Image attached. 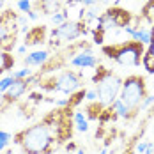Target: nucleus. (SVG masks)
I'll list each match as a JSON object with an SVG mask.
<instances>
[{
  "label": "nucleus",
  "mask_w": 154,
  "mask_h": 154,
  "mask_svg": "<svg viewBox=\"0 0 154 154\" xmlns=\"http://www.w3.org/2000/svg\"><path fill=\"white\" fill-rule=\"evenodd\" d=\"M13 140L16 145L21 147V151L25 154H55L59 147L51 128L45 121H39L18 131L13 137Z\"/></svg>",
  "instance_id": "nucleus-1"
},
{
  "label": "nucleus",
  "mask_w": 154,
  "mask_h": 154,
  "mask_svg": "<svg viewBox=\"0 0 154 154\" xmlns=\"http://www.w3.org/2000/svg\"><path fill=\"white\" fill-rule=\"evenodd\" d=\"M92 82L96 83V92H97V105L103 108H108L113 105L115 99H119L121 89H122V78L112 69L105 66H97L96 75L92 76Z\"/></svg>",
  "instance_id": "nucleus-2"
},
{
  "label": "nucleus",
  "mask_w": 154,
  "mask_h": 154,
  "mask_svg": "<svg viewBox=\"0 0 154 154\" xmlns=\"http://www.w3.org/2000/svg\"><path fill=\"white\" fill-rule=\"evenodd\" d=\"M103 53L110 60L117 62L122 67H138L142 64L143 53H145V46L140 41L129 39V41H122V43L105 45Z\"/></svg>",
  "instance_id": "nucleus-3"
},
{
  "label": "nucleus",
  "mask_w": 154,
  "mask_h": 154,
  "mask_svg": "<svg viewBox=\"0 0 154 154\" xmlns=\"http://www.w3.org/2000/svg\"><path fill=\"white\" fill-rule=\"evenodd\" d=\"M39 75V73H37ZM83 85V76L73 71V69H64L60 73H53V75H45L37 80V89L39 91H46V92H64V94H75L80 91V87Z\"/></svg>",
  "instance_id": "nucleus-4"
},
{
  "label": "nucleus",
  "mask_w": 154,
  "mask_h": 154,
  "mask_svg": "<svg viewBox=\"0 0 154 154\" xmlns=\"http://www.w3.org/2000/svg\"><path fill=\"white\" fill-rule=\"evenodd\" d=\"M41 121H45L51 128L59 145L73 140V133H75V113H73V108L57 106L55 110L48 112Z\"/></svg>",
  "instance_id": "nucleus-5"
},
{
  "label": "nucleus",
  "mask_w": 154,
  "mask_h": 154,
  "mask_svg": "<svg viewBox=\"0 0 154 154\" xmlns=\"http://www.w3.org/2000/svg\"><path fill=\"white\" fill-rule=\"evenodd\" d=\"M145 97H147V82L142 75H129L124 78L119 99L129 110L131 119L137 117V113L140 112V105Z\"/></svg>",
  "instance_id": "nucleus-6"
},
{
  "label": "nucleus",
  "mask_w": 154,
  "mask_h": 154,
  "mask_svg": "<svg viewBox=\"0 0 154 154\" xmlns=\"http://www.w3.org/2000/svg\"><path fill=\"white\" fill-rule=\"evenodd\" d=\"M133 18H135V16L131 14V11L122 9V7H119V5H113V7L106 9V11H103V14L99 16V20L96 21V27L101 29V30H105V32L119 30V29L122 30L124 27L131 25Z\"/></svg>",
  "instance_id": "nucleus-7"
},
{
  "label": "nucleus",
  "mask_w": 154,
  "mask_h": 154,
  "mask_svg": "<svg viewBox=\"0 0 154 154\" xmlns=\"http://www.w3.org/2000/svg\"><path fill=\"white\" fill-rule=\"evenodd\" d=\"M18 18L13 9H5L0 14V50L9 51L16 46V37L20 32Z\"/></svg>",
  "instance_id": "nucleus-8"
},
{
  "label": "nucleus",
  "mask_w": 154,
  "mask_h": 154,
  "mask_svg": "<svg viewBox=\"0 0 154 154\" xmlns=\"http://www.w3.org/2000/svg\"><path fill=\"white\" fill-rule=\"evenodd\" d=\"M89 29H87V25L83 23V21H78V20H67L66 23H62L59 25L57 29H53L51 30V35H53V39H60V41H75L78 37H82V35H85V34H89Z\"/></svg>",
  "instance_id": "nucleus-9"
},
{
  "label": "nucleus",
  "mask_w": 154,
  "mask_h": 154,
  "mask_svg": "<svg viewBox=\"0 0 154 154\" xmlns=\"http://www.w3.org/2000/svg\"><path fill=\"white\" fill-rule=\"evenodd\" d=\"M69 64H71L73 67H80V69H92V67H97V66H99V62L94 57V53H92L91 48H87V50L76 53V55L69 60Z\"/></svg>",
  "instance_id": "nucleus-10"
},
{
  "label": "nucleus",
  "mask_w": 154,
  "mask_h": 154,
  "mask_svg": "<svg viewBox=\"0 0 154 154\" xmlns=\"http://www.w3.org/2000/svg\"><path fill=\"white\" fill-rule=\"evenodd\" d=\"M50 51L48 50H35V51H32L29 53L23 62H25V67H43L48 60H50Z\"/></svg>",
  "instance_id": "nucleus-11"
},
{
  "label": "nucleus",
  "mask_w": 154,
  "mask_h": 154,
  "mask_svg": "<svg viewBox=\"0 0 154 154\" xmlns=\"http://www.w3.org/2000/svg\"><path fill=\"white\" fill-rule=\"evenodd\" d=\"M46 43V27H32L29 32L25 34V46H34V45H43Z\"/></svg>",
  "instance_id": "nucleus-12"
},
{
  "label": "nucleus",
  "mask_w": 154,
  "mask_h": 154,
  "mask_svg": "<svg viewBox=\"0 0 154 154\" xmlns=\"http://www.w3.org/2000/svg\"><path fill=\"white\" fill-rule=\"evenodd\" d=\"M35 4L41 7L43 14H50V16H53L55 13H59V11L64 9L60 0H35Z\"/></svg>",
  "instance_id": "nucleus-13"
},
{
  "label": "nucleus",
  "mask_w": 154,
  "mask_h": 154,
  "mask_svg": "<svg viewBox=\"0 0 154 154\" xmlns=\"http://www.w3.org/2000/svg\"><path fill=\"white\" fill-rule=\"evenodd\" d=\"M13 67H14V57H13L9 51L0 50V76H2L5 71H11Z\"/></svg>",
  "instance_id": "nucleus-14"
},
{
  "label": "nucleus",
  "mask_w": 154,
  "mask_h": 154,
  "mask_svg": "<svg viewBox=\"0 0 154 154\" xmlns=\"http://www.w3.org/2000/svg\"><path fill=\"white\" fill-rule=\"evenodd\" d=\"M140 20H143L145 23L154 25V0H147L140 11Z\"/></svg>",
  "instance_id": "nucleus-15"
},
{
  "label": "nucleus",
  "mask_w": 154,
  "mask_h": 154,
  "mask_svg": "<svg viewBox=\"0 0 154 154\" xmlns=\"http://www.w3.org/2000/svg\"><path fill=\"white\" fill-rule=\"evenodd\" d=\"M131 39L140 41L143 46H149V45H151V39H152L151 29H147V27H140V29H137V32L133 34V37H131Z\"/></svg>",
  "instance_id": "nucleus-16"
},
{
  "label": "nucleus",
  "mask_w": 154,
  "mask_h": 154,
  "mask_svg": "<svg viewBox=\"0 0 154 154\" xmlns=\"http://www.w3.org/2000/svg\"><path fill=\"white\" fill-rule=\"evenodd\" d=\"M75 126H76V131L80 133L89 131V119L83 115V112H75Z\"/></svg>",
  "instance_id": "nucleus-17"
},
{
  "label": "nucleus",
  "mask_w": 154,
  "mask_h": 154,
  "mask_svg": "<svg viewBox=\"0 0 154 154\" xmlns=\"http://www.w3.org/2000/svg\"><path fill=\"white\" fill-rule=\"evenodd\" d=\"M112 108H113V112L117 113V117L131 121V113H129V110L126 108V105H124L121 99H115V101H113V105H112Z\"/></svg>",
  "instance_id": "nucleus-18"
},
{
  "label": "nucleus",
  "mask_w": 154,
  "mask_h": 154,
  "mask_svg": "<svg viewBox=\"0 0 154 154\" xmlns=\"http://www.w3.org/2000/svg\"><path fill=\"white\" fill-rule=\"evenodd\" d=\"M142 66H143V69H145L149 75H154V53L152 51L145 50L143 59H142Z\"/></svg>",
  "instance_id": "nucleus-19"
},
{
  "label": "nucleus",
  "mask_w": 154,
  "mask_h": 154,
  "mask_svg": "<svg viewBox=\"0 0 154 154\" xmlns=\"http://www.w3.org/2000/svg\"><path fill=\"white\" fill-rule=\"evenodd\" d=\"M85 96H87V91H85V89H80V91H76L75 94H71V97H67L69 108H76L78 105L85 99Z\"/></svg>",
  "instance_id": "nucleus-20"
},
{
  "label": "nucleus",
  "mask_w": 154,
  "mask_h": 154,
  "mask_svg": "<svg viewBox=\"0 0 154 154\" xmlns=\"http://www.w3.org/2000/svg\"><path fill=\"white\" fill-rule=\"evenodd\" d=\"M50 20H51V23H53V25H57V27H59V25H62V23H66V21L69 20L67 9H62V11H59V13H55V14L51 16Z\"/></svg>",
  "instance_id": "nucleus-21"
},
{
  "label": "nucleus",
  "mask_w": 154,
  "mask_h": 154,
  "mask_svg": "<svg viewBox=\"0 0 154 154\" xmlns=\"http://www.w3.org/2000/svg\"><path fill=\"white\" fill-rule=\"evenodd\" d=\"M30 75H34L30 67H23V69H18V71H14L11 76L14 78V80H25V78H29Z\"/></svg>",
  "instance_id": "nucleus-22"
},
{
  "label": "nucleus",
  "mask_w": 154,
  "mask_h": 154,
  "mask_svg": "<svg viewBox=\"0 0 154 154\" xmlns=\"http://www.w3.org/2000/svg\"><path fill=\"white\" fill-rule=\"evenodd\" d=\"M13 82H14V78H13V76L2 78V80H0V92H2V94L7 92V91H9V87L13 85Z\"/></svg>",
  "instance_id": "nucleus-23"
},
{
  "label": "nucleus",
  "mask_w": 154,
  "mask_h": 154,
  "mask_svg": "<svg viewBox=\"0 0 154 154\" xmlns=\"http://www.w3.org/2000/svg\"><path fill=\"white\" fill-rule=\"evenodd\" d=\"M18 9H20L21 13H27V14H29L32 9H34V7H32V0H18Z\"/></svg>",
  "instance_id": "nucleus-24"
},
{
  "label": "nucleus",
  "mask_w": 154,
  "mask_h": 154,
  "mask_svg": "<svg viewBox=\"0 0 154 154\" xmlns=\"http://www.w3.org/2000/svg\"><path fill=\"white\" fill-rule=\"evenodd\" d=\"M11 138H13L11 133H7V131H0V151H4V149L9 145V140Z\"/></svg>",
  "instance_id": "nucleus-25"
},
{
  "label": "nucleus",
  "mask_w": 154,
  "mask_h": 154,
  "mask_svg": "<svg viewBox=\"0 0 154 154\" xmlns=\"http://www.w3.org/2000/svg\"><path fill=\"white\" fill-rule=\"evenodd\" d=\"M27 101H30V103H34V105H39V103L45 101V97H43V94L41 92H30L29 94V97H27Z\"/></svg>",
  "instance_id": "nucleus-26"
},
{
  "label": "nucleus",
  "mask_w": 154,
  "mask_h": 154,
  "mask_svg": "<svg viewBox=\"0 0 154 154\" xmlns=\"http://www.w3.org/2000/svg\"><path fill=\"white\" fill-rule=\"evenodd\" d=\"M152 105H154V94L152 96L147 94V97H145V99L142 101V105H140V110H147V108H151Z\"/></svg>",
  "instance_id": "nucleus-27"
},
{
  "label": "nucleus",
  "mask_w": 154,
  "mask_h": 154,
  "mask_svg": "<svg viewBox=\"0 0 154 154\" xmlns=\"http://www.w3.org/2000/svg\"><path fill=\"white\" fill-rule=\"evenodd\" d=\"M147 145H149V142H147V140L138 142V143H137V147H135V152H137V154H143V152H145V149H147Z\"/></svg>",
  "instance_id": "nucleus-28"
},
{
  "label": "nucleus",
  "mask_w": 154,
  "mask_h": 154,
  "mask_svg": "<svg viewBox=\"0 0 154 154\" xmlns=\"http://www.w3.org/2000/svg\"><path fill=\"white\" fill-rule=\"evenodd\" d=\"M85 99H87L89 103H92V101H97V92H96V89H91V91H87V96H85Z\"/></svg>",
  "instance_id": "nucleus-29"
},
{
  "label": "nucleus",
  "mask_w": 154,
  "mask_h": 154,
  "mask_svg": "<svg viewBox=\"0 0 154 154\" xmlns=\"http://www.w3.org/2000/svg\"><path fill=\"white\" fill-rule=\"evenodd\" d=\"M27 18H29V20H32V21H35V20L39 18V11H37V9H32L30 13L27 14Z\"/></svg>",
  "instance_id": "nucleus-30"
},
{
  "label": "nucleus",
  "mask_w": 154,
  "mask_h": 154,
  "mask_svg": "<svg viewBox=\"0 0 154 154\" xmlns=\"http://www.w3.org/2000/svg\"><path fill=\"white\" fill-rule=\"evenodd\" d=\"M66 149H67V152H73V151H76V143L75 142H67L66 143Z\"/></svg>",
  "instance_id": "nucleus-31"
},
{
  "label": "nucleus",
  "mask_w": 154,
  "mask_h": 154,
  "mask_svg": "<svg viewBox=\"0 0 154 154\" xmlns=\"http://www.w3.org/2000/svg\"><path fill=\"white\" fill-rule=\"evenodd\" d=\"M80 2H82L83 7H92V5H96V0H80Z\"/></svg>",
  "instance_id": "nucleus-32"
},
{
  "label": "nucleus",
  "mask_w": 154,
  "mask_h": 154,
  "mask_svg": "<svg viewBox=\"0 0 154 154\" xmlns=\"http://www.w3.org/2000/svg\"><path fill=\"white\" fill-rule=\"evenodd\" d=\"M151 34H152V39H151V45L147 46V50H149V51H152V53H154V27H151Z\"/></svg>",
  "instance_id": "nucleus-33"
},
{
  "label": "nucleus",
  "mask_w": 154,
  "mask_h": 154,
  "mask_svg": "<svg viewBox=\"0 0 154 154\" xmlns=\"http://www.w3.org/2000/svg\"><path fill=\"white\" fill-rule=\"evenodd\" d=\"M143 154H154V143L152 142H149V145H147V149H145Z\"/></svg>",
  "instance_id": "nucleus-34"
},
{
  "label": "nucleus",
  "mask_w": 154,
  "mask_h": 154,
  "mask_svg": "<svg viewBox=\"0 0 154 154\" xmlns=\"http://www.w3.org/2000/svg\"><path fill=\"white\" fill-rule=\"evenodd\" d=\"M25 51H27V46H25V45L18 46V53H25Z\"/></svg>",
  "instance_id": "nucleus-35"
},
{
  "label": "nucleus",
  "mask_w": 154,
  "mask_h": 154,
  "mask_svg": "<svg viewBox=\"0 0 154 154\" xmlns=\"http://www.w3.org/2000/svg\"><path fill=\"white\" fill-rule=\"evenodd\" d=\"M96 154H108V149H106V147H105L103 151H99V152H96Z\"/></svg>",
  "instance_id": "nucleus-36"
},
{
  "label": "nucleus",
  "mask_w": 154,
  "mask_h": 154,
  "mask_svg": "<svg viewBox=\"0 0 154 154\" xmlns=\"http://www.w3.org/2000/svg\"><path fill=\"white\" fill-rule=\"evenodd\" d=\"M4 5H5V0H0V9H2Z\"/></svg>",
  "instance_id": "nucleus-37"
},
{
  "label": "nucleus",
  "mask_w": 154,
  "mask_h": 154,
  "mask_svg": "<svg viewBox=\"0 0 154 154\" xmlns=\"http://www.w3.org/2000/svg\"><path fill=\"white\" fill-rule=\"evenodd\" d=\"M2 103H4V94L0 92V105H2Z\"/></svg>",
  "instance_id": "nucleus-38"
},
{
  "label": "nucleus",
  "mask_w": 154,
  "mask_h": 154,
  "mask_svg": "<svg viewBox=\"0 0 154 154\" xmlns=\"http://www.w3.org/2000/svg\"><path fill=\"white\" fill-rule=\"evenodd\" d=\"M103 2H106V0H96V4H103Z\"/></svg>",
  "instance_id": "nucleus-39"
},
{
  "label": "nucleus",
  "mask_w": 154,
  "mask_h": 154,
  "mask_svg": "<svg viewBox=\"0 0 154 154\" xmlns=\"http://www.w3.org/2000/svg\"><path fill=\"white\" fill-rule=\"evenodd\" d=\"M75 154H85V152H83V151H82V149H80V151H76V152H75Z\"/></svg>",
  "instance_id": "nucleus-40"
},
{
  "label": "nucleus",
  "mask_w": 154,
  "mask_h": 154,
  "mask_svg": "<svg viewBox=\"0 0 154 154\" xmlns=\"http://www.w3.org/2000/svg\"><path fill=\"white\" fill-rule=\"evenodd\" d=\"M5 154H13V151H5Z\"/></svg>",
  "instance_id": "nucleus-41"
}]
</instances>
